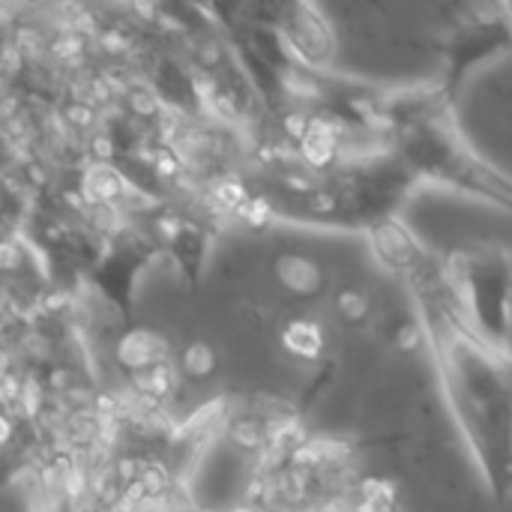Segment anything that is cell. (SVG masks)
Here are the masks:
<instances>
[{"label": "cell", "instance_id": "6da1fadb", "mask_svg": "<svg viewBox=\"0 0 512 512\" xmlns=\"http://www.w3.org/2000/svg\"><path fill=\"white\" fill-rule=\"evenodd\" d=\"M276 279H279L288 291L309 297V294H318V291H321V285H324V270L318 267V261L306 258V255L288 252V255H279V258H276Z\"/></svg>", "mask_w": 512, "mask_h": 512}, {"label": "cell", "instance_id": "7a4b0ae2", "mask_svg": "<svg viewBox=\"0 0 512 512\" xmlns=\"http://www.w3.org/2000/svg\"><path fill=\"white\" fill-rule=\"evenodd\" d=\"M120 360L129 369L144 372L153 363H165V345L150 333H132L120 342Z\"/></svg>", "mask_w": 512, "mask_h": 512}, {"label": "cell", "instance_id": "3957f363", "mask_svg": "<svg viewBox=\"0 0 512 512\" xmlns=\"http://www.w3.org/2000/svg\"><path fill=\"white\" fill-rule=\"evenodd\" d=\"M282 345L294 354V357H303V360H315L321 357L324 351V333L315 321H291L285 330H282Z\"/></svg>", "mask_w": 512, "mask_h": 512}, {"label": "cell", "instance_id": "277c9868", "mask_svg": "<svg viewBox=\"0 0 512 512\" xmlns=\"http://www.w3.org/2000/svg\"><path fill=\"white\" fill-rule=\"evenodd\" d=\"M303 156L312 165H327L336 156V135L330 123H309V132L303 138Z\"/></svg>", "mask_w": 512, "mask_h": 512}, {"label": "cell", "instance_id": "5b68a950", "mask_svg": "<svg viewBox=\"0 0 512 512\" xmlns=\"http://www.w3.org/2000/svg\"><path fill=\"white\" fill-rule=\"evenodd\" d=\"M216 351L207 345V342H192L186 351H183V372L189 375V378H195V381H201V378H210L213 372H216Z\"/></svg>", "mask_w": 512, "mask_h": 512}, {"label": "cell", "instance_id": "8992f818", "mask_svg": "<svg viewBox=\"0 0 512 512\" xmlns=\"http://www.w3.org/2000/svg\"><path fill=\"white\" fill-rule=\"evenodd\" d=\"M135 381H138V387H141L144 393H150V396H165V393H171V387H174V372H171L168 363H153L150 369L135 372Z\"/></svg>", "mask_w": 512, "mask_h": 512}, {"label": "cell", "instance_id": "52a82bcc", "mask_svg": "<svg viewBox=\"0 0 512 512\" xmlns=\"http://www.w3.org/2000/svg\"><path fill=\"white\" fill-rule=\"evenodd\" d=\"M336 303H339V312H342L345 321H363L369 315V297L363 291H357V288H345L336 297Z\"/></svg>", "mask_w": 512, "mask_h": 512}, {"label": "cell", "instance_id": "ba28073f", "mask_svg": "<svg viewBox=\"0 0 512 512\" xmlns=\"http://www.w3.org/2000/svg\"><path fill=\"white\" fill-rule=\"evenodd\" d=\"M231 438H234V444H237V447L252 450V447H258V444H261V438H264V435H261V429H258L255 423L243 420V423H234Z\"/></svg>", "mask_w": 512, "mask_h": 512}, {"label": "cell", "instance_id": "9c48e42d", "mask_svg": "<svg viewBox=\"0 0 512 512\" xmlns=\"http://www.w3.org/2000/svg\"><path fill=\"white\" fill-rule=\"evenodd\" d=\"M240 213H243V219L246 222H252V225H264L267 219H270V204L264 201V198H249V204L243 201L240 204Z\"/></svg>", "mask_w": 512, "mask_h": 512}, {"label": "cell", "instance_id": "30bf717a", "mask_svg": "<svg viewBox=\"0 0 512 512\" xmlns=\"http://www.w3.org/2000/svg\"><path fill=\"white\" fill-rule=\"evenodd\" d=\"M216 198H219L225 207H240V204L246 201V192H243V186H240V183L228 180V183H222V186H219Z\"/></svg>", "mask_w": 512, "mask_h": 512}, {"label": "cell", "instance_id": "8fae6325", "mask_svg": "<svg viewBox=\"0 0 512 512\" xmlns=\"http://www.w3.org/2000/svg\"><path fill=\"white\" fill-rule=\"evenodd\" d=\"M396 345L405 351V354H414L420 348V330L414 324H405L399 333H396Z\"/></svg>", "mask_w": 512, "mask_h": 512}, {"label": "cell", "instance_id": "7c38bea8", "mask_svg": "<svg viewBox=\"0 0 512 512\" xmlns=\"http://www.w3.org/2000/svg\"><path fill=\"white\" fill-rule=\"evenodd\" d=\"M285 132L291 135V138H306V132H309V117L306 114H288L285 117Z\"/></svg>", "mask_w": 512, "mask_h": 512}, {"label": "cell", "instance_id": "4fadbf2b", "mask_svg": "<svg viewBox=\"0 0 512 512\" xmlns=\"http://www.w3.org/2000/svg\"><path fill=\"white\" fill-rule=\"evenodd\" d=\"M78 48H81V42H78L75 36H66V39L54 42V51H57L60 57H69V54H75Z\"/></svg>", "mask_w": 512, "mask_h": 512}, {"label": "cell", "instance_id": "5bb4252c", "mask_svg": "<svg viewBox=\"0 0 512 512\" xmlns=\"http://www.w3.org/2000/svg\"><path fill=\"white\" fill-rule=\"evenodd\" d=\"M294 459H297V465H315L321 456H318V450H312V447H300V450L294 453Z\"/></svg>", "mask_w": 512, "mask_h": 512}, {"label": "cell", "instance_id": "9a60e30c", "mask_svg": "<svg viewBox=\"0 0 512 512\" xmlns=\"http://www.w3.org/2000/svg\"><path fill=\"white\" fill-rule=\"evenodd\" d=\"M15 261H18L15 249L9 243H0V267H15Z\"/></svg>", "mask_w": 512, "mask_h": 512}, {"label": "cell", "instance_id": "2e32d148", "mask_svg": "<svg viewBox=\"0 0 512 512\" xmlns=\"http://www.w3.org/2000/svg\"><path fill=\"white\" fill-rule=\"evenodd\" d=\"M360 512H393V510H390V504H387V501H366V504L360 507Z\"/></svg>", "mask_w": 512, "mask_h": 512}, {"label": "cell", "instance_id": "e0dca14e", "mask_svg": "<svg viewBox=\"0 0 512 512\" xmlns=\"http://www.w3.org/2000/svg\"><path fill=\"white\" fill-rule=\"evenodd\" d=\"M69 117H72V123H90V111L87 108H69Z\"/></svg>", "mask_w": 512, "mask_h": 512}, {"label": "cell", "instance_id": "ac0fdd59", "mask_svg": "<svg viewBox=\"0 0 512 512\" xmlns=\"http://www.w3.org/2000/svg\"><path fill=\"white\" fill-rule=\"evenodd\" d=\"M201 60H204V63H216V60H219L216 45H207V48H204V54H201Z\"/></svg>", "mask_w": 512, "mask_h": 512}, {"label": "cell", "instance_id": "d6986e66", "mask_svg": "<svg viewBox=\"0 0 512 512\" xmlns=\"http://www.w3.org/2000/svg\"><path fill=\"white\" fill-rule=\"evenodd\" d=\"M3 63L15 69V66H18V51H15V48H9V51H3Z\"/></svg>", "mask_w": 512, "mask_h": 512}, {"label": "cell", "instance_id": "ffe728a7", "mask_svg": "<svg viewBox=\"0 0 512 512\" xmlns=\"http://www.w3.org/2000/svg\"><path fill=\"white\" fill-rule=\"evenodd\" d=\"M96 153L99 156H108L111 153V141L108 138H96Z\"/></svg>", "mask_w": 512, "mask_h": 512}, {"label": "cell", "instance_id": "44dd1931", "mask_svg": "<svg viewBox=\"0 0 512 512\" xmlns=\"http://www.w3.org/2000/svg\"><path fill=\"white\" fill-rule=\"evenodd\" d=\"M9 432H12V423H9V420H6V417L0 414V444H3L6 438H9Z\"/></svg>", "mask_w": 512, "mask_h": 512}, {"label": "cell", "instance_id": "7402d4cb", "mask_svg": "<svg viewBox=\"0 0 512 512\" xmlns=\"http://www.w3.org/2000/svg\"><path fill=\"white\" fill-rule=\"evenodd\" d=\"M318 210H330L333 207V198H321V195H315V201H312Z\"/></svg>", "mask_w": 512, "mask_h": 512}, {"label": "cell", "instance_id": "603a6c76", "mask_svg": "<svg viewBox=\"0 0 512 512\" xmlns=\"http://www.w3.org/2000/svg\"><path fill=\"white\" fill-rule=\"evenodd\" d=\"M120 474H123V477H132V474H135V465H132V462H123V465H120Z\"/></svg>", "mask_w": 512, "mask_h": 512}]
</instances>
